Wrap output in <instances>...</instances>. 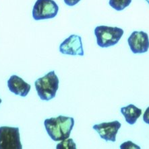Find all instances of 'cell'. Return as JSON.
I'll list each match as a JSON object with an SVG mask.
<instances>
[{
	"label": "cell",
	"mask_w": 149,
	"mask_h": 149,
	"mask_svg": "<svg viewBox=\"0 0 149 149\" xmlns=\"http://www.w3.org/2000/svg\"><path fill=\"white\" fill-rule=\"evenodd\" d=\"M45 129L53 141L58 142L68 139L74 125L73 118L59 116L57 118L46 119L44 122Z\"/></svg>",
	"instance_id": "6da1fadb"
},
{
	"label": "cell",
	"mask_w": 149,
	"mask_h": 149,
	"mask_svg": "<svg viewBox=\"0 0 149 149\" xmlns=\"http://www.w3.org/2000/svg\"><path fill=\"white\" fill-rule=\"evenodd\" d=\"M34 85L41 100L49 101L56 97L59 88V79L55 71H53L38 79L35 81Z\"/></svg>",
	"instance_id": "7a4b0ae2"
},
{
	"label": "cell",
	"mask_w": 149,
	"mask_h": 149,
	"mask_svg": "<svg viewBox=\"0 0 149 149\" xmlns=\"http://www.w3.org/2000/svg\"><path fill=\"white\" fill-rule=\"evenodd\" d=\"M122 28L99 26L95 29L96 42L100 47L107 48L116 45L124 34Z\"/></svg>",
	"instance_id": "3957f363"
},
{
	"label": "cell",
	"mask_w": 149,
	"mask_h": 149,
	"mask_svg": "<svg viewBox=\"0 0 149 149\" xmlns=\"http://www.w3.org/2000/svg\"><path fill=\"white\" fill-rule=\"evenodd\" d=\"M18 128L0 127V149H22Z\"/></svg>",
	"instance_id": "277c9868"
},
{
	"label": "cell",
	"mask_w": 149,
	"mask_h": 149,
	"mask_svg": "<svg viewBox=\"0 0 149 149\" xmlns=\"http://www.w3.org/2000/svg\"><path fill=\"white\" fill-rule=\"evenodd\" d=\"M59 7L53 0H37L32 9L35 20L53 18L58 14Z\"/></svg>",
	"instance_id": "5b68a950"
},
{
	"label": "cell",
	"mask_w": 149,
	"mask_h": 149,
	"mask_svg": "<svg viewBox=\"0 0 149 149\" xmlns=\"http://www.w3.org/2000/svg\"><path fill=\"white\" fill-rule=\"evenodd\" d=\"M128 43L134 54L144 53L149 49L148 36L143 31L133 32L128 39Z\"/></svg>",
	"instance_id": "8992f818"
},
{
	"label": "cell",
	"mask_w": 149,
	"mask_h": 149,
	"mask_svg": "<svg viewBox=\"0 0 149 149\" xmlns=\"http://www.w3.org/2000/svg\"><path fill=\"white\" fill-rule=\"evenodd\" d=\"M60 51L63 54L84 56L82 38L78 35L72 34L60 45Z\"/></svg>",
	"instance_id": "52a82bcc"
},
{
	"label": "cell",
	"mask_w": 149,
	"mask_h": 149,
	"mask_svg": "<svg viewBox=\"0 0 149 149\" xmlns=\"http://www.w3.org/2000/svg\"><path fill=\"white\" fill-rule=\"evenodd\" d=\"M121 126L122 124L119 122L113 121L94 125L93 129L98 133L101 139L105 140V141L115 142L116 135Z\"/></svg>",
	"instance_id": "ba28073f"
},
{
	"label": "cell",
	"mask_w": 149,
	"mask_h": 149,
	"mask_svg": "<svg viewBox=\"0 0 149 149\" xmlns=\"http://www.w3.org/2000/svg\"><path fill=\"white\" fill-rule=\"evenodd\" d=\"M8 86L11 92L22 97H26L31 88L30 84L17 75L11 76L8 81Z\"/></svg>",
	"instance_id": "9c48e42d"
},
{
	"label": "cell",
	"mask_w": 149,
	"mask_h": 149,
	"mask_svg": "<svg viewBox=\"0 0 149 149\" xmlns=\"http://www.w3.org/2000/svg\"><path fill=\"white\" fill-rule=\"evenodd\" d=\"M121 112L125 117L127 123L130 125L134 124L142 114V109L138 108L134 105L130 104L121 108Z\"/></svg>",
	"instance_id": "30bf717a"
},
{
	"label": "cell",
	"mask_w": 149,
	"mask_h": 149,
	"mask_svg": "<svg viewBox=\"0 0 149 149\" xmlns=\"http://www.w3.org/2000/svg\"><path fill=\"white\" fill-rule=\"evenodd\" d=\"M131 2V0H109V5L114 10L122 11L128 7Z\"/></svg>",
	"instance_id": "8fae6325"
},
{
	"label": "cell",
	"mask_w": 149,
	"mask_h": 149,
	"mask_svg": "<svg viewBox=\"0 0 149 149\" xmlns=\"http://www.w3.org/2000/svg\"><path fill=\"white\" fill-rule=\"evenodd\" d=\"M57 149H76L75 142L71 139H67L61 141L56 146Z\"/></svg>",
	"instance_id": "7c38bea8"
},
{
	"label": "cell",
	"mask_w": 149,
	"mask_h": 149,
	"mask_svg": "<svg viewBox=\"0 0 149 149\" xmlns=\"http://www.w3.org/2000/svg\"><path fill=\"white\" fill-rule=\"evenodd\" d=\"M120 148L121 149H126V148H138L140 149V147L139 146L136 145L134 143H133L131 141H128L124 142L120 146Z\"/></svg>",
	"instance_id": "4fadbf2b"
},
{
	"label": "cell",
	"mask_w": 149,
	"mask_h": 149,
	"mask_svg": "<svg viewBox=\"0 0 149 149\" xmlns=\"http://www.w3.org/2000/svg\"><path fill=\"white\" fill-rule=\"evenodd\" d=\"M143 120L145 123L149 124V107L146 108L143 115Z\"/></svg>",
	"instance_id": "5bb4252c"
},
{
	"label": "cell",
	"mask_w": 149,
	"mask_h": 149,
	"mask_svg": "<svg viewBox=\"0 0 149 149\" xmlns=\"http://www.w3.org/2000/svg\"><path fill=\"white\" fill-rule=\"evenodd\" d=\"M80 0H64L65 3L68 6H74L77 4Z\"/></svg>",
	"instance_id": "9a60e30c"
},
{
	"label": "cell",
	"mask_w": 149,
	"mask_h": 149,
	"mask_svg": "<svg viewBox=\"0 0 149 149\" xmlns=\"http://www.w3.org/2000/svg\"><path fill=\"white\" fill-rule=\"evenodd\" d=\"M146 1H147V2H148V4H149V0H146Z\"/></svg>",
	"instance_id": "2e32d148"
},
{
	"label": "cell",
	"mask_w": 149,
	"mask_h": 149,
	"mask_svg": "<svg viewBox=\"0 0 149 149\" xmlns=\"http://www.w3.org/2000/svg\"><path fill=\"white\" fill-rule=\"evenodd\" d=\"M1 99H0V104H1Z\"/></svg>",
	"instance_id": "e0dca14e"
}]
</instances>
